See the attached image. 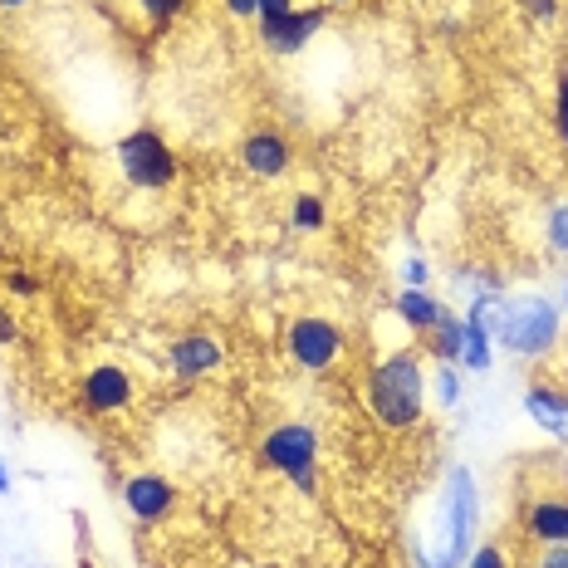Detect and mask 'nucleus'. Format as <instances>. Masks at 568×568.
Returning a JSON list of instances; mask_svg holds the SVG:
<instances>
[{
    "label": "nucleus",
    "instance_id": "f257e3e1",
    "mask_svg": "<svg viewBox=\"0 0 568 568\" xmlns=\"http://www.w3.org/2000/svg\"><path fill=\"white\" fill-rule=\"evenodd\" d=\"M368 407L387 432H407L422 417V358L412 348L383 358L368 377Z\"/></svg>",
    "mask_w": 568,
    "mask_h": 568
},
{
    "label": "nucleus",
    "instance_id": "f03ea898",
    "mask_svg": "<svg viewBox=\"0 0 568 568\" xmlns=\"http://www.w3.org/2000/svg\"><path fill=\"white\" fill-rule=\"evenodd\" d=\"M495 338L519 358H539L559 338V304L525 294V300H500V318H495Z\"/></svg>",
    "mask_w": 568,
    "mask_h": 568
},
{
    "label": "nucleus",
    "instance_id": "7ed1b4c3",
    "mask_svg": "<svg viewBox=\"0 0 568 568\" xmlns=\"http://www.w3.org/2000/svg\"><path fill=\"white\" fill-rule=\"evenodd\" d=\"M118 168H123V176L133 186H142V192H162L176 176V152L152 133V128H138V133H128L118 142Z\"/></svg>",
    "mask_w": 568,
    "mask_h": 568
},
{
    "label": "nucleus",
    "instance_id": "20e7f679",
    "mask_svg": "<svg viewBox=\"0 0 568 568\" xmlns=\"http://www.w3.org/2000/svg\"><path fill=\"white\" fill-rule=\"evenodd\" d=\"M314 456H318V436L300 422L275 426V432L265 436V460L275 470H284L300 490H314Z\"/></svg>",
    "mask_w": 568,
    "mask_h": 568
},
{
    "label": "nucleus",
    "instance_id": "39448f33",
    "mask_svg": "<svg viewBox=\"0 0 568 568\" xmlns=\"http://www.w3.org/2000/svg\"><path fill=\"white\" fill-rule=\"evenodd\" d=\"M476 515H480L476 480H470V470H452V495H446V519H452V535H446L442 568H456V564H466V559H470V539H476Z\"/></svg>",
    "mask_w": 568,
    "mask_h": 568
},
{
    "label": "nucleus",
    "instance_id": "423d86ee",
    "mask_svg": "<svg viewBox=\"0 0 568 568\" xmlns=\"http://www.w3.org/2000/svg\"><path fill=\"white\" fill-rule=\"evenodd\" d=\"M338 348H343V334H338V324H328V318H294L290 324V358L300 363L304 373L334 368Z\"/></svg>",
    "mask_w": 568,
    "mask_h": 568
},
{
    "label": "nucleus",
    "instance_id": "0eeeda50",
    "mask_svg": "<svg viewBox=\"0 0 568 568\" xmlns=\"http://www.w3.org/2000/svg\"><path fill=\"white\" fill-rule=\"evenodd\" d=\"M79 402H84V412H93V417H103V412H123L128 402H133V377H128L118 363H99L84 387H79Z\"/></svg>",
    "mask_w": 568,
    "mask_h": 568
},
{
    "label": "nucleus",
    "instance_id": "6e6552de",
    "mask_svg": "<svg viewBox=\"0 0 568 568\" xmlns=\"http://www.w3.org/2000/svg\"><path fill=\"white\" fill-rule=\"evenodd\" d=\"M324 20H328L324 6L294 10L290 20H280V26H265V30H260V40H265V50H275V54H294V50H304V44H310L318 30H324Z\"/></svg>",
    "mask_w": 568,
    "mask_h": 568
},
{
    "label": "nucleus",
    "instance_id": "1a4fd4ad",
    "mask_svg": "<svg viewBox=\"0 0 568 568\" xmlns=\"http://www.w3.org/2000/svg\"><path fill=\"white\" fill-rule=\"evenodd\" d=\"M123 500L142 525H158V519H168V510L176 505V490L162 476H133L123 485Z\"/></svg>",
    "mask_w": 568,
    "mask_h": 568
},
{
    "label": "nucleus",
    "instance_id": "9d476101",
    "mask_svg": "<svg viewBox=\"0 0 568 568\" xmlns=\"http://www.w3.org/2000/svg\"><path fill=\"white\" fill-rule=\"evenodd\" d=\"M172 373L176 377H206L221 368V343L206 338V334H192V338H176L172 353H168Z\"/></svg>",
    "mask_w": 568,
    "mask_h": 568
},
{
    "label": "nucleus",
    "instance_id": "9b49d317",
    "mask_svg": "<svg viewBox=\"0 0 568 568\" xmlns=\"http://www.w3.org/2000/svg\"><path fill=\"white\" fill-rule=\"evenodd\" d=\"M241 162L255 176H280V172H290V142H284L280 133H265V128H260V133L245 138Z\"/></svg>",
    "mask_w": 568,
    "mask_h": 568
},
{
    "label": "nucleus",
    "instance_id": "f8f14e48",
    "mask_svg": "<svg viewBox=\"0 0 568 568\" xmlns=\"http://www.w3.org/2000/svg\"><path fill=\"white\" fill-rule=\"evenodd\" d=\"M525 407L554 442H568V397L564 393H549V387H529L525 393Z\"/></svg>",
    "mask_w": 568,
    "mask_h": 568
},
{
    "label": "nucleus",
    "instance_id": "ddd939ff",
    "mask_svg": "<svg viewBox=\"0 0 568 568\" xmlns=\"http://www.w3.org/2000/svg\"><path fill=\"white\" fill-rule=\"evenodd\" d=\"M525 529L539 544H568V500H535L525 510Z\"/></svg>",
    "mask_w": 568,
    "mask_h": 568
},
{
    "label": "nucleus",
    "instance_id": "4468645a",
    "mask_svg": "<svg viewBox=\"0 0 568 568\" xmlns=\"http://www.w3.org/2000/svg\"><path fill=\"white\" fill-rule=\"evenodd\" d=\"M397 314H402V324H407L412 334H432L436 318H442V304H436L426 290H402L397 294Z\"/></svg>",
    "mask_w": 568,
    "mask_h": 568
},
{
    "label": "nucleus",
    "instance_id": "2eb2a0df",
    "mask_svg": "<svg viewBox=\"0 0 568 568\" xmlns=\"http://www.w3.org/2000/svg\"><path fill=\"white\" fill-rule=\"evenodd\" d=\"M460 334H466V318H456V314H446L436 318V328H432V353L442 363H460Z\"/></svg>",
    "mask_w": 568,
    "mask_h": 568
},
{
    "label": "nucleus",
    "instance_id": "dca6fc26",
    "mask_svg": "<svg viewBox=\"0 0 568 568\" xmlns=\"http://www.w3.org/2000/svg\"><path fill=\"white\" fill-rule=\"evenodd\" d=\"M460 363H466L470 373L490 368V328H480V324H470L466 318V334H460Z\"/></svg>",
    "mask_w": 568,
    "mask_h": 568
},
{
    "label": "nucleus",
    "instance_id": "f3484780",
    "mask_svg": "<svg viewBox=\"0 0 568 568\" xmlns=\"http://www.w3.org/2000/svg\"><path fill=\"white\" fill-rule=\"evenodd\" d=\"M186 6H192V0H138V10L148 16V26H172Z\"/></svg>",
    "mask_w": 568,
    "mask_h": 568
},
{
    "label": "nucleus",
    "instance_id": "a211bd4d",
    "mask_svg": "<svg viewBox=\"0 0 568 568\" xmlns=\"http://www.w3.org/2000/svg\"><path fill=\"white\" fill-rule=\"evenodd\" d=\"M294 226H300V231H324V201H318V196H300V201H294Z\"/></svg>",
    "mask_w": 568,
    "mask_h": 568
},
{
    "label": "nucleus",
    "instance_id": "6ab92c4d",
    "mask_svg": "<svg viewBox=\"0 0 568 568\" xmlns=\"http://www.w3.org/2000/svg\"><path fill=\"white\" fill-rule=\"evenodd\" d=\"M290 16H294V0H260V10H255L260 30H265V26H280V20H290Z\"/></svg>",
    "mask_w": 568,
    "mask_h": 568
},
{
    "label": "nucleus",
    "instance_id": "aec40b11",
    "mask_svg": "<svg viewBox=\"0 0 568 568\" xmlns=\"http://www.w3.org/2000/svg\"><path fill=\"white\" fill-rule=\"evenodd\" d=\"M436 402H442V407H456V402H460V383H456L452 368L436 373Z\"/></svg>",
    "mask_w": 568,
    "mask_h": 568
},
{
    "label": "nucleus",
    "instance_id": "412c9836",
    "mask_svg": "<svg viewBox=\"0 0 568 568\" xmlns=\"http://www.w3.org/2000/svg\"><path fill=\"white\" fill-rule=\"evenodd\" d=\"M466 568H510V564H505V554L495 549V544H480V549H470Z\"/></svg>",
    "mask_w": 568,
    "mask_h": 568
},
{
    "label": "nucleus",
    "instance_id": "4be33fe9",
    "mask_svg": "<svg viewBox=\"0 0 568 568\" xmlns=\"http://www.w3.org/2000/svg\"><path fill=\"white\" fill-rule=\"evenodd\" d=\"M549 241H554V251H568V206H554V216H549Z\"/></svg>",
    "mask_w": 568,
    "mask_h": 568
},
{
    "label": "nucleus",
    "instance_id": "5701e85b",
    "mask_svg": "<svg viewBox=\"0 0 568 568\" xmlns=\"http://www.w3.org/2000/svg\"><path fill=\"white\" fill-rule=\"evenodd\" d=\"M539 568H568V544H549L539 554Z\"/></svg>",
    "mask_w": 568,
    "mask_h": 568
},
{
    "label": "nucleus",
    "instance_id": "b1692460",
    "mask_svg": "<svg viewBox=\"0 0 568 568\" xmlns=\"http://www.w3.org/2000/svg\"><path fill=\"white\" fill-rule=\"evenodd\" d=\"M519 6H525L535 20H554V16H559V0H519Z\"/></svg>",
    "mask_w": 568,
    "mask_h": 568
},
{
    "label": "nucleus",
    "instance_id": "393cba45",
    "mask_svg": "<svg viewBox=\"0 0 568 568\" xmlns=\"http://www.w3.org/2000/svg\"><path fill=\"white\" fill-rule=\"evenodd\" d=\"M554 113H559V138L568 142V74L559 79V109H554Z\"/></svg>",
    "mask_w": 568,
    "mask_h": 568
},
{
    "label": "nucleus",
    "instance_id": "a878e982",
    "mask_svg": "<svg viewBox=\"0 0 568 568\" xmlns=\"http://www.w3.org/2000/svg\"><path fill=\"white\" fill-rule=\"evenodd\" d=\"M402 275H407L412 290H422V284H426V265H422V260H407V265H402Z\"/></svg>",
    "mask_w": 568,
    "mask_h": 568
},
{
    "label": "nucleus",
    "instance_id": "bb28decb",
    "mask_svg": "<svg viewBox=\"0 0 568 568\" xmlns=\"http://www.w3.org/2000/svg\"><path fill=\"white\" fill-rule=\"evenodd\" d=\"M226 10H231V16H255V10H260V0H226Z\"/></svg>",
    "mask_w": 568,
    "mask_h": 568
},
{
    "label": "nucleus",
    "instance_id": "cd10ccee",
    "mask_svg": "<svg viewBox=\"0 0 568 568\" xmlns=\"http://www.w3.org/2000/svg\"><path fill=\"white\" fill-rule=\"evenodd\" d=\"M16 338H20L16 318H10V314H0V343H16Z\"/></svg>",
    "mask_w": 568,
    "mask_h": 568
},
{
    "label": "nucleus",
    "instance_id": "c85d7f7f",
    "mask_svg": "<svg viewBox=\"0 0 568 568\" xmlns=\"http://www.w3.org/2000/svg\"><path fill=\"white\" fill-rule=\"evenodd\" d=\"M10 290H16V294H34V290H40V284H34L30 275H10Z\"/></svg>",
    "mask_w": 568,
    "mask_h": 568
},
{
    "label": "nucleus",
    "instance_id": "c756f323",
    "mask_svg": "<svg viewBox=\"0 0 568 568\" xmlns=\"http://www.w3.org/2000/svg\"><path fill=\"white\" fill-rule=\"evenodd\" d=\"M6 490H10V470L0 466V495H6Z\"/></svg>",
    "mask_w": 568,
    "mask_h": 568
},
{
    "label": "nucleus",
    "instance_id": "7c9ffc66",
    "mask_svg": "<svg viewBox=\"0 0 568 568\" xmlns=\"http://www.w3.org/2000/svg\"><path fill=\"white\" fill-rule=\"evenodd\" d=\"M0 6H20V0H0Z\"/></svg>",
    "mask_w": 568,
    "mask_h": 568
},
{
    "label": "nucleus",
    "instance_id": "2f4dec72",
    "mask_svg": "<svg viewBox=\"0 0 568 568\" xmlns=\"http://www.w3.org/2000/svg\"><path fill=\"white\" fill-rule=\"evenodd\" d=\"M564 300H568V290H564Z\"/></svg>",
    "mask_w": 568,
    "mask_h": 568
},
{
    "label": "nucleus",
    "instance_id": "473e14b6",
    "mask_svg": "<svg viewBox=\"0 0 568 568\" xmlns=\"http://www.w3.org/2000/svg\"><path fill=\"white\" fill-rule=\"evenodd\" d=\"M84 568H89V559H84Z\"/></svg>",
    "mask_w": 568,
    "mask_h": 568
}]
</instances>
